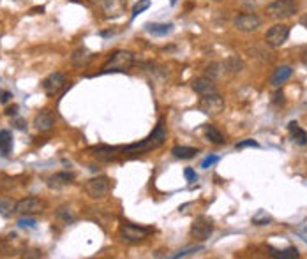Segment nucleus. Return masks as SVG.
<instances>
[{
	"mask_svg": "<svg viewBox=\"0 0 307 259\" xmlns=\"http://www.w3.org/2000/svg\"><path fill=\"white\" fill-rule=\"evenodd\" d=\"M148 8H150V0H140V2H136L133 8V20L136 18L138 15H141L143 11H147Z\"/></svg>",
	"mask_w": 307,
	"mask_h": 259,
	"instance_id": "obj_27",
	"label": "nucleus"
},
{
	"mask_svg": "<svg viewBox=\"0 0 307 259\" xmlns=\"http://www.w3.org/2000/svg\"><path fill=\"white\" fill-rule=\"evenodd\" d=\"M148 233H152V227H141V226H134V224H122V227H120V234H122V238L126 241H140L143 240L145 236H147Z\"/></svg>",
	"mask_w": 307,
	"mask_h": 259,
	"instance_id": "obj_8",
	"label": "nucleus"
},
{
	"mask_svg": "<svg viewBox=\"0 0 307 259\" xmlns=\"http://www.w3.org/2000/svg\"><path fill=\"white\" fill-rule=\"evenodd\" d=\"M296 9H298V6L295 0H275L274 4L267 8V15L272 20H286L295 15Z\"/></svg>",
	"mask_w": 307,
	"mask_h": 259,
	"instance_id": "obj_3",
	"label": "nucleus"
},
{
	"mask_svg": "<svg viewBox=\"0 0 307 259\" xmlns=\"http://www.w3.org/2000/svg\"><path fill=\"white\" fill-rule=\"evenodd\" d=\"M201 248H203V245H196V247L184 248V250H180V252H177V254H173V259H177V257H185V255L192 254V252H198V250H201Z\"/></svg>",
	"mask_w": 307,
	"mask_h": 259,
	"instance_id": "obj_31",
	"label": "nucleus"
},
{
	"mask_svg": "<svg viewBox=\"0 0 307 259\" xmlns=\"http://www.w3.org/2000/svg\"><path fill=\"white\" fill-rule=\"evenodd\" d=\"M205 136H207V140L212 141V143H216V145H223L224 143L223 134H221L219 131H217L216 127H212V125L205 127Z\"/></svg>",
	"mask_w": 307,
	"mask_h": 259,
	"instance_id": "obj_26",
	"label": "nucleus"
},
{
	"mask_svg": "<svg viewBox=\"0 0 307 259\" xmlns=\"http://www.w3.org/2000/svg\"><path fill=\"white\" fill-rule=\"evenodd\" d=\"M214 233V224L209 217H198L191 226V234L196 240H207Z\"/></svg>",
	"mask_w": 307,
	"mask_h": 259,
	"instance_id": "obj_9",
	"label": "nucleus"
},
{
	"mask_svg": "<svg viewBox=\"0 0 307 259\" xmlns=\"http://www.w3.org/2000/svg\"><path fill=\"white\" fill-rule=\"evenodd\" d=\"M171 4H177V0H171Z\"/></svg>",
	"mask_w": 307,
	"mask_h": 259,
	"instance_id": "obj_43",
	"label": "nucleus"
},
{
	"mask_svg": "<svg viewBox=\"0 0 307 259\" xmlns=\"http://www.w3.org/2000/svg\"><path fill=\"white\" fill-rule=\"evenodd\" d=\"M261 25V20L256 15H239L235 18V27L240 32H254Z\"/></svg>",
	"mask_w": 307,
	"mask_h": 259,
	"instance_id": "obj_11",
	"label": "nucleus"
},
{
	"mask_svg": "<svg viewBox=\"0 0 307 259\" xmlns=\"http://www.w3.org/2000/svg\"><path fill=\"white\" fill-rule=\"evenodd\" d=\"M16 111H18V106H13V108H8L6 109V115H16Z\"/></svg>",
	"mask_w": 307,
	"mask_h": 259,
	"instance_id": "obj_38",
	"label": "nucleus"
},
{
	"mask_svg": "<svg viewBox=\"0 0 307 259\" xmlns=\"http://www.w3.org/2000/svg\"><path fill=\"white\" fill-rule=\"evenodd\" d=\"M15 125H16V129H20V131L25 129V122H23V120H16Z\"/></svg>",
	"mask_w": 307,
	"mask_h": 259,
	"instance_id": "obj_39",
	"label": "nucleus"
},
{
	"mask_svg": "<svg viewBox=\"0 0 307 259\" xmlns=\"http://www.w3.org/2000/svg\"><path fill=\"white\" fill-rule=\"evenodd\" d=\"M36 219H32V217H29V215H23L22 219L18 220V226L20 227H30V229H32V227H36Z\"/></svg>",
	"mask_w": 307,
	"mask_h": 259,
	"instance_id": "obj_30",
	"label": "nucleus"
},
{
	"mask_svg": "<svg viewBox=\"0 0 307 259\" xmlns=\"http://www.w3.org/2000/svg\"><path fill=\"white\" fill-rule=\"evenodd\" d=\"M302 62H303V64H305V65H307V51H305V53L302 55Z\"/></svg>",
	"mask_w": 307,
	"mask_h": 259,
	"instance_id": "obj_42",
	"label": "nucleus"
},
{
	"mask_svg": "<svg viewBox=\"0 0 307 259\" xmlns=\"http://www.w3.org/2000/svg\"><path fill=\"white\" fill-rule=\"evenodd\" d=\"M39 11L43 13V11H44V8H34V9H32V13H34V15H37V13H39Z\"/></svg>",
	"mask_w": 307,
	"mask_h": 259,
	"instance_id": "obj_40",
	"label": "nucleus"
},
{
	"mask_svg": "<svg viewBox=\"0 0 307 259\" xmlns=\"http://www.w3.org/2000/svg\"><path fill=\"white\" fill-rule=\"evenodd\" d=\"M216 162H219V157H217V155H209V157H207L205 161L201 162V168L203 169H209L210 166H214Z\"/></svg>",
	"mask_w": 307,
	"mask_h": 259,
	"instance_id": "obj_32",
	"label": "nucleus"
},
{
	"mask_svg": "<svg viewBox=\"0 0 307 259\" xmlns=\"http://www.w3.org/2000/svg\"><path fill=\"white\" fill-rule=\"evenodd\" d=\"M295 233L298 234V238H302V240L307 243V224H300V226L295 229Z\"/></svg>",
	"mask_w": 307,
	"mask_h": 259,
	"instance_id": "obj_33",
	"label": "nucleus"
},
{
	"mask_svg": "<svg viewBox=\"0 0 307 259\" xmlns=\"http://www.w3.org/2000/svg\"><path fill=\"white\" fill-rule=\"evenodd\" d=\"M221 76V65L219 64H209L207 65V78H210V79H216V78H219Z\"/></svg>",
	"mask_w": 307,
	"mask_h": 259,
	"instance_id": "obj_28",
	"label": "nucleus"
},
{
	"mask_svg": "<svg viewBox=\"0 0 307 259\" xmlns=\"http://www.w3.org/2000/svg\"><path fill=\"white\" fill-rule=\"evenodd\" d=\"M11 97H13V94H11V92H8V90H2V88H0V102H2V104H6V102H9V101H11Z\"/></svg>",
	"mask_w": 307,
	"mask_h": 259,
	"instance_id": "obj_36",
	"label": "nucleus"
},
{
	"mask_svg": "<svg viewBox=\"0 0 307 259\" xmlns=\"http://www.w3.org/2000/svg\"><path fill=\"white\" fill-rule=\"evenodd\" d=\"M198 108H199V111H203L205 115L216 116L224 109V99L221 97L217 92L209 94V95H201V99H199V102H198Z\"/></svg>",
	"mask_w": 307,
	"mask_h": 259,
	"instance_id": "obj_5",
	"label": "nucleus"
},
{
	"mask_svg": "<svg viewBox=\"0 0 307 259\" xmlns=\"http://www.w3.org/2000/svg\"><path fill=\"white\" fill-rule=\"evenodd\" d=\"M16 212V203L11 198H0V215L2 217H11Z\"/></svg>",
	"mask_w": 307,
	"mask_h": 259,
	"instance_id": "obj_22",
	"label": "nucleus"
},
{
	"mask_svg": "<svg viewBox=\"0 0 307 259\" xmlns=\"http://www.w3.org/2000/svg\"><path fill=\"white\" fill-rule=\"evenodd\" d=\"M246 147L258 148L260 145H258V141H254V140H244V141H240V143H237V148H246Z\"/></svg>",
	"mask_w": 307,
	"mask_h": 259,
	"instance_id": "obj_34",
	"label": "nucleus"
},
{
	"mask_svg": "<svg viewBox=\"0 0 307 259\" xmlns=\"http://www.w3.org/2000/svg\"><path fill=\"white\" fill-rule=\"evenodd\" d=\"M300 23H302V25H303V27H305V29H307V15L303 16L302 20H300Z\"/></svg>",
	"mask_w": 307,
	"mask_h": 259,
	"instance_id": "obj_41",
	"label": "nucleus"
},
{
	"mask_svg": "<svg viewBox=\"0 0 307 259\" xmlns=\"http://www.w3.org/2000/svg\"><path fill=\"white\" fill-rule=\"evenodd\" d=\"M145 29L152 36H166V34H170L173 30V25L171 23H147Z\"/></svg>",
	"mask_w": 307,
	"mask_h": 259,
	"instance_id": "obj_18",
	"label": "nucleus"
},
{
	"mask_svg": "<svg viewBox=\"0 0 307 259\" xmlns=\"http://www.w3.org/2000/svg\"><path fill=\"white\" fill-rule=\"evenodd\" d=\"M134 64V55L131 51H115L112 55L108 62L103 65V71L101 74H106V72H122V71H127L131 69Z\"/></svg>",
	"mask_w": 307,
	"mask_h": 259,
	"instance_id": "obj_2",
	"label": "nucleus"
},
{
	"mask_svg": "<svg viewBox=\"0 0 307 259\" xmlns=\"http://www.w3.org/2000/svg\"><path fill=\"white\" fill-rule=\"evenodd\" d=\"M90 60H92V53L87 50V48H78V50L71 55V62H72V65H76V67H83V65H87Z\"/></svg>",
	"mask_w": 307,
	"mask_h": 259,
	"instance_id": "obj_16",
	"label": "nucleus"
},
{
	"mask_svg": "<svg viewBox=\"0 0 307 259\" xmlns=\"http://www.w3.org/2000/svg\"><path fill=\"white\" fill-rule=\"evenodd\" d=\"M224 69L228 72H232V74H237V72H240L244 69V62L239 57H230L224 62Z\"/></svg>",
	"mask_w": 307,
	"mask_h": 259,
	"instance_id": "obj_23",
	"label": "nucleus"
},
{
	"mask_svg": "<svg viewBox=\"0 0 307 259\" xmlns=\"http://www.w3.org/2000/svg\"><path fill=\"white\" fill-rule=\"evenodd\" d=\"M184 177L187 178V182H196V180H198V177H196L194 169H191V168H185V169H184Z\"/></svg>",
	"mask_w": 307,
	"mask_h": 259,
	"instance_id": "obj_35",
	"label": "nucleus"
},
{
	"mask_svg": "<svg viewBox=\"0 0 307 259\" xmlns=\"http://www.w3.org/2000/svg\"><path fill=\"white\" fill-rule=\"evenodd\" d=\"M192 90L196 92V94L199 95H209V94H214V92H217L216 88V83H214V79L210 78H196L194 81H192Z\"/></svg>",
	"mask_w": 307,
	"mask_h": 259,
	"instance_id": "obj_13",
	"label": "nucleus"
},
{
	"mask_svg": "<svg viewBox=\"0 0 307 259\" xmlns=\"http://www.w3.org/2000/svg\"><path fill=\"white\" fill-rule=\"evenodd\" d=\"M44 208V203L37 198H25L20 199L16 203V213L20 215H34V213H41Z\"/></svg>",
	"mask_w": 307,
	"mask_h": 259,
	"instance_id": "obj_10",
	"label": "nucleus"
},
{
	"mask_svg": "<svg viewBox=\"0 0 307 259\" xmlns=\"http://www.w3.org/2000/svg\"><path fill=\"white\" fill-rule=\"evenodd\" d=\"M34 125H36V129L41 131V133H44V131H50L51 127L55 125L53 113H51L50 109H41V111L36 115V118H34Z\"/></svg>",
	"mask_w": 307,
	"mask_h": 259,
	"instance_id": "obj_12",
	"label": "nucleus"
},
{
	"mask_svg": "<svg viewBox=\"0 0 307 259\" xmlns=\"http://www.w3.org/2000/svg\"><path fill=\"white\" fill-rule=\"evenodd\" d=\"M65 86V76L62 74V72H51L50 76H46L43 81V90L46 95H50V97H53V95H57L58 92L62 90Z\"/></svg>",
	"mask_w": 307,
	"mask_h": 259,
	"instance_id": "obj_7",
	"label": "nucleus"
},
{
	"mask_svg": "<svg viewBox=\"0 0 307 259\" xmlns=\"http://www.w3.org/2000/svg\"><path fill=\"white\" fill-rule=\"evenodd\" d=\"M166 140V133H164V127H163V122H159V125L154 129V133L150 134L148 138H145L143 141L140 143H134V145H127L124 147L126 152H147V150H154V148H159L161 145L164 143Z\"/></svg>",
	"mask_w": 307,
	"mask_h": 259,
	"instance_id": "obj_1",
	"label": "nucleus"
},
{
	"mask_svg": "<svg viewBox=\"0 0 307 259\" xmlns=\"http://www.w3.org/2000/svg\"><path fill=\"white\" fill-rule=\"evenodd\" d=\"M25 257H43V254H41L39 250H30L25 254Z\"/></svg>",
	"mask_w": 307,
	"mask_h": 259,
	"instance_id": "obj_37",
	"label": "nucleus"
},
{
	"mask_svg": "<svg viewBox=\"0 0 307 259\" xmlns=\"http://www.w3.org/2000/svg\"><path fill=\"white\" fill-rule=\"evenodd\" d=\"M119 148H113V147H106V145H101V147H94L92 152L97 159H103V161H112L115 157V152Z\"/></svg>",
	"mask_w": 307,
	"mask_h": 259,
	"instance_id": "obj_20",
	"label": "nucleus"
},
{
	"mask_svg": "<svg viewBox=\"0 0 307 259\" xmlns=\"http://www.w3.org/2000/svg\"><path fill=\"white\" fill-rule=\"evenodd\" d=\"M288 36H289V27L282 25V23H277V25L270 27V30L265 34V41H267L268 46L279 48L288 41Z\"/></svg>",
	"mask_w": 307,
	"mask_h": 259,
	"instance_id": "obj_6",
	"label": "nucleus"
},
{
	"mask_svg": "<svg viewBox=\"0 0 307 259\" xmlns=\"http://www.w3.org/2000/svg\"><path fill=\"white\" fill-rule=\"evenodd\" d=\"M289 133H291V140L295 141L296 145H300V147H303V145H307V133L302 129V127L298 125L296 122H291L288 125Z\"/></svg>",
	"mask_w": 307,
	"mask_h": 259,
	"instance_id": "obj_17",
	"label": "nucleus"
},
{
	"mask_svg": "<svg viewBox=\"0 0 307 259\" xmlns=\"http://www.w3.org/2000/svg\"><path fill=\"white\" fill-rule=\"evenodd\" d=\"M293 74V69L289 67V65H281V67H277L274 71V74H272V85L274 86H281L282 83L286 81V79H289Z\"/></svg>",
	"mask_w": 307,
	"mask_h": 259,
	"instance_id": "obj_15",
	"label": "nucleus"
},
{
	"mask_svg": "<svg viewBox=\"0 0 307 259\" xmlns=\"http://www.w3.org/2000/svg\"><path fill=\"white\" fill-rule=\"evenodd\" d=\"M57 215L60 217L62 220H64L65 224H71V222H74V215L72 213H69V210L67 208H60L57 212Z\"/></svg>",
	"mask_w": 307,
	"mask_h": 259,
	"instance_id": "obj_29",
	"label": "nucleus"
},
{
	"mask_svg": "<svg viewBox=\"0 0 307 259\" xmlns=\"http://www.w3.org/2000/svg\"><path fill=\"white\" fill-rule=\"evenodd\" d=\"M251 222H253L254 226H268V224L272 222V215L267 213V210H258V212L253 215V219H251Z\"/></svg>",
	"mask_w": 307,
	"mask_h": 259,
	"instance_id": "obj_25",
	"label": "nucleus"
},
{
	"mask_svg": "<svg viewBox=\"0 0 307 259\" xmlns=\"http://www.w3.org/2000/svg\"><path fill=\"white\" fill-rule=\"evenodd\" d=\"M171 154H173V157H177V159H191L198 154V150L191 147H180V145H178V147H175L173 150H171Z\"/></svg>",
	"mask_w": 307,
	"mask_h": 259,
	"instance_id": "obj_24",
	"label": "nucleus"
},
{
	"mask_svg": "<svg viewBox=\"0 0 307 259\" xmlns=\"http://www.w3.org/2000/svg\"><path fill=\"white\" fill-rule=\"evenodd\" d=\"M74 180V175L72 173H67V171H60V173H55L48 178V185L51 189H62L65 185H69L71 182Z\"/></svg>",
	"mask_w": 307,
	"mask_h": 259,
	"instance_id": "obj_14",
	"label": "nucleus"
},
{
	"mask_svg": "<svg viewBox=\"0 0 307 259\" xmlns=\"http://www.w3.org/2000/svg\"><path fill=\"white\" fill-rule=\"evenodd\" d=\"M268 252H270V255H274V257H277V259H295V257H298V248H296V247H288V248H284V250H277V248L268 247Z\"/></svg>",
	"mask_w": 307,
	"mask_h": 259,
	"instance_id": "obj_19",
	"label": "nucleus"
},
{
	"mask_svg": "<svg viewBox=\"0 0 307 259\" xmlns=\"http://www.w3.org/2000/svg\"><path fill=\"white\" fill-rule=\"evenodd\" d=\"M95 2H101V4H103V2H105V0H95Z\"/></svg>",
	"mask_w": 307,
	"mask_h": 259,
	"instance_id": "obj_44",
	"label": "nucleus"
},
{
	"mask_svg": "<svg viewBox=\"0 0 307 259\" xmlns=\"http://www.w3.org/2000/svg\"><path fill=\"white\" fill-rule=\"evenodd\" d=\"M13 150V136L9 131H0V154L9 155Z\"/></svg>",
	"mask_w": 307,
	"mask_h": 259,
	"instance_id": "obj_21",
	"label": "nucleus"
},
{
	"mask_svg": "<svg viewBox=\"0 0 307 259\" xmlns=\"http://www.w3.org/2000/svg\"><path fill=\"white\" fill-rule=\"evenodd\" d=\"M110 189H112V184L106 177H97V178H90L87 184L83 185L85 194L88 196L90 199H103L110 194Z\"/></svg>",
	"mask_w": 307,
	"mask_h": 259,
	"instance_id": "obj_4",
	"label": "nucleus"
}]
</instances>
